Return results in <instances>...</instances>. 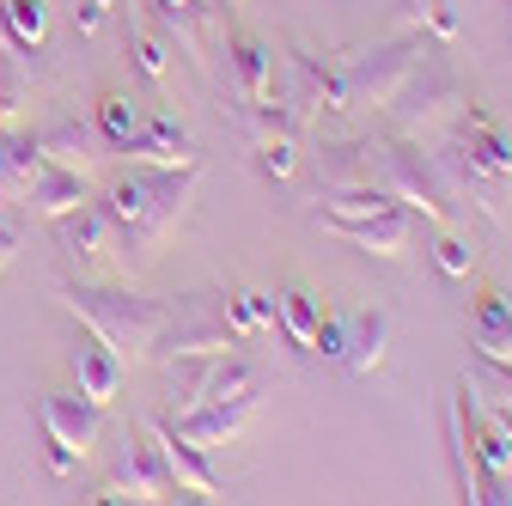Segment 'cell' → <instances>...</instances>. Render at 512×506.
I'll list each match as a JSON object with an SVG mask.
<instances>
[{
    "instance_id": "24",
    "label": "cell",
    "mask_w": 512,
    "mask_h": 506,
    "mask_svg": "<svg viewBox=\"0 0 512 506\" xmlns=\"http://www.w3.org/2000/svg\"><path fill=\"white\" fill-rule=\"evenodd\" d=\"M317 318H324V311H317V293H311L305 281H287V287L275 293V324H281V330L293 336V348H305V354H311Z\"/></svg>"
},
{
    "instance_id": "22",
    "label": "cell",
    "mask_w": 512,
    "mask_h": 506,
    "mask_svg": "<svg viewBox=\"0 0 512 506\" xmlns=\"http://www.w3.org/2000/svg\"><path fill=\"white\" fill-rule=\"evenodd\" d=\"M37 171H43V153H37V141H19L13 129L0 135V196H7L13 208H19V202L31 196Z\"/></svg>"
},
{
    "instance_id": "8",
    "label": "cell",
    "mask_w": 512,
    "mask_h": 506,
    "mask_svg": "<svg viewBox=\"0 0 512 506\" xmlns=\"http://www.w3.org/2000/svg\"><path fill=\"white\" fill-rule=\"evenodd\" d=\"M92 500H177V482L165 470V452H159V439L153 433H135L122 446L110 482H98Z\"/></svg>"
},
{
    "instance_id": "36",
    "label": "cell",
    "mask_w": 512,
    "mask_h": 506,
    "mask_svg": "<svg viewBox=\"0 0 512 506\" xmlns=\"http://www.w3.org/2000/svg\"><path fill=\"white\" fill-rule=\"evenodd\" d=\"M19 244H25V220H19L13 208H0V275L13 269V257H19Z\"/></svg>"
},
{
    "instance_id": "14",
    "label": "cell",
    "mask_w": 512,
    "mask_h": 506,
    "mask_svg": "<svg viewBox=\"0 0 512 506\" xmlns=\"http://www.w3.org/2000/svg\"><path fill=\"white\" fill-rule=\"evenodd\" d=\"M330 232L348 238L354 250H366V257H403V250H409V232H415V214H409L403 202H391V208L360 214V220H336Z\"/></svg>"
},
{
    "instance_id": "11",
    "label": "cell",
    "mask_w": 512,
    "mask_h": 506,
    "mask_svg": "<svg viewBox=\"0 0 512 506\" xmlns=\"http://www.w3.org/2000/svg\"><path fill=\"white\" fill-rule=\"evenodd\" d=\"M37 421H43V433L55 446H68L74 458H86L98 446V433H104V409L92 397H80V391H49L37 403Z\"/></svg>"
},
{
    "instance_id": "23",
    "label": "cell",
    "mask_w": 512,
    "mask_h": 506,
    "mask_svg": "<svg viewBox=\"0 0 512 506\" xmlns=\"http://www.w3.org/2000/svg\"><path fill=\"white\" fill-rule=\"evenodd\" d=\"M128 153H141L147 165H177V159H189V135H183V122L171 110H159V116L141 122V135L128 141Z\"/></svg>"
},
{
    "instance_id": "19",
    "label": "cell",
    "mask_w": 512,
    "mask_h": 506,
    "mask_svg": "<svg viewBox=\"0 0 512 506\" xmlns=\"http://www.w3.org/2000/svg\"><path fill=\"white\" fill-rule=\"evenodd\" d=\"M80 202H92V177L86 171H68V165H43L37 183H31V196L19 208H31L43 220H61V214H74Z\"/></svg>"
},
{
    "instance_id": "2",
    "label": "cell",
    "mask_w": 512,
    "mask_h": 506,
    "mask_svg": "<svg viewBox=\"0 0 512 506\" xmlns=\"http://www.w3.org/2000/svg\"><path fill=\"white\" fill-rule=\"evenodd\" d=\"M378 171H384V189H391L403 208H421L433 226H452L458 189H452V177L439 171V159H433L427 141H409V135L384 141V147H378Z\"/></svg>"
},
{
    "instance_id": "29",
    "label": "cell",
    "mask_w": 512,
    "mask_h": 506,
    "mask_svg": "<svg viewBox=\"0 0 512 506\" xmlns=\"http://www.w3.org/2000/svg\"><path fill=\"white\" fill-rule=\"evenodd\" d=\"M147 196H153V165H147V171H122V177L110 183L104 208L116 214V226H135V220L147 214Z\"/></svg>"
},
{
    "instance_id": "1",
    "label": "cell",
    "mask_w": 512,
    "mask_h": 506,
    "mask_svg": "<svg viewBox=\"0 0 512 506\" xmlns=\"http://www.w3.org/2000/svg\"><path fill=\"white\" fill-rule=\"evenodd\" d=\"M61 305H68L104 348H116V360L153 354L159 336H165V324H171V305L141 299V293H128V287H98V281H68V287H61Z\"/></svg>"
},
{
    "instance_id": "13",
    "label": "cell",
    "mask_w": 512,
    "mask_h": 506,
    "mask_svg": "<svg viewBox=\"0 0 512 506\" xmlns=\"http://www.w3.org/2000/svg\"><path fill=\"white\" fill-rule=\"evenodd\" d=\"M55 238L80 263H98V257H110V250H122V226H116V214L104 202H80L74 214H61L55 220Z\"/></svg>"
},
{
    "instance_id": "15",
    "label": "cell",
    "mask_w": 512,
    "mask_h": 506,
    "mask_svg": "<svg viewBox=\"0 0 512 506\" xmlns=\"http://www.w3.org/2000/svg\"><path fill=\"white\" fill-rule=\"evenodd\" d=\"M68 366H74V378H80V397H92L98 409H110V403L122 397V360H116V348H104L86 324H80V342H74Z\"/></svg>"
},
{
    "instance_id": "34",
    "label": "cell",
    "mask_w": 512,
    "mask_h": 506,
    "mask_svg": "<svg viewBox=\"0 0 512 506\" xmlns=\"http://www.w3.org/2000/svg\"><path fill=\"white\" fill-rule=\"evenodd\" d=\"M128 43H135V68H141V74H147V80L159 86V80H165V68H171V49H165V43H159L153 31H135Z\"/></svg>"
},
{
    "instance_id": "32",
    "label": "cell",
    "mask_w": 512,
    "mask_h": 506,
    "mask_svg": "<svg viewBox=\"0 0 512 506\" xmlns=\"http://www.w3.org/2000/svg\"><path fill=\"white\" fill-rule=\"evenodd\" d=\"M250 159H256V171H263L269 183H287V177L299 171V147H293V135H275V141H256V147H250Z\"/></svg>"
},
{
    "instance_id": "9",
    "label": "cell",
    "mask_w": 512,
    "mask_h": 506,
    "mask_svg": "<svg viewBox=\"0 0 512 506\" xmlns=\"http://www.w3.org/2000/svg\"><path fill=\"white\" fill-rule=\"evenodd\" d=\"M287 68H293V92H287V116L293 122H311V116H324V110H348V98H342V61H324L317 49H293Z\"/></svg>"
},
{
    "instance_id": "10",
    "label": "cell",
    "mask_w": 512,
    "mask_h": 506,
    "mask_svg": "<svg viewBox=\"0 0 512 506\" xmlns=\"http://www.w3.org/2000/svg\"><path fill=\"white\" fill-rule=\"evenodd\" d=\"M256 397H263V391H238V397H214V403H196V409L171 415V427L189 439V446L214 452V446H226V439H238V433L250 427V415H256Z\"/></svg>"
},
{
    "instance_id": "18",
    "label": "cell",
    "mask_w": 512,
    "mask_h": 506,
    "mask_svg": "<svg viewBox=\"0 0 512 506\" xmlns=\"http://www.w3.org/2000/svg\"><path fill=\"white\" fill-rule=\"evenodd\" d=\"M384 354H391V311H384V305L354 311V318H348L342 366H348V372H360V378H372V372L384 366Z\"/></svg>"
},
{
    "instance_id": "6",
    "label": "cell",
    "mask_w": 512,
    "mask_h": 506,
    "mask_svg": "<svg viewBox=\"0 0 512 506\" xmlns=\"http://www.w3.org/2000/svg\"><path fill=\"white\" fill-rule=\"evenodd\" d=\"M165 378H171V415L214 403V397H238V391H263L238 354H165Z\"/></svg>"
},
{
    "instance_id": "16",
    "label": "cell",
    "mask_w": 512,
    "mask_h": 506,
    "mask_svg": "<svg viewBox=\"0 0 512 506\" xmlns=\"http://www.w3.org/2000/svg\"><path fill=\"white\" fill-rule=\"evenodd\" d=\"M317 183H324V196H336V189H360V183H384L378 147L372 141H330L324 153H317Z\"/></svg>"
},
{
    "instance_id": "5",
    "label": "cell",
    "mask_w": 512,
    "mask_h": 506,
    "mask_svg": "<svg viewBox=\"0 0 512 506\" xmlns=\"http://www.w3.org/2000/svg\"><path fill=\"white\" fill-rule=\"evenodd\" d=\"M421 55H427V31H403L391 43H378L372 55H342V98H348V110L391 104V92L415 74Z\"/></svg>"
},
{
    "instance_id": "38",
    "label": "cell",
    "mask_w": 512,
    "mask_h": 506,
    "mask_svg": "<svg viewBox=\"0 0 512 506\" xmlns=\"http://www.w3.org/2000/svg\"><path fill=\"white\" fill-rule=\"evenodd\" d=\"M506 366H512V360H506Z\"/></svg>"
},
{
    "instance_id": "4",
    "label": "cell",
    "mask_w": 512,
    "mask_h": 506,
    "mask_svg": "<svg viewBox=\"0 0 512 506\" xmlns=\"http://www.w3.org/2000/svg\"><path fill=\"white\" fill-rule=\"evenodd\" d=\"M196 177L202 165L196 159H177V165H153V196H147V214L135 226H122V257H135V263H153L159 257V244L177 232L189 196H196Z\"/></svg>"
},
{
    "instance_id": "3",
    "label": "cell",
    "mask_w": 512,
    "mask_h": 506,
    "mask_svg": "<svg viewBox=\"0 0 512 506\" xmlns=\"http://www.w3.org/2000/svg\"><path fill=\"white\" fill-rule=\"evenodd\" d=\"M458 110H464V86L452 80L445 61H427V55L415 61V74L391 92V122L409 141H439L445 129H452Z\"/></svg>"
},
{
    "instance_id": "21",
    "label": "cell",
    "mask_w": 512,
    "mask_h": 506,
    "mask_svg": "<svg viewBox=\"0 0 512 506\" xmlns=\"http://www.w3.org/2000/svg\"><path fill=\"white\" fill-rule=\"evenodd\" d=\"M226 68H232V92H238L244 104H263V98H269V43L232 37V43H226Z\"/></svg>"
},
{
    "instance_id": "31",
    "label": "cell",
    "mask_w": 512,
    "mask_h": 506,
    "mask_svg": "<svg viewBox=\"0 0 512 506\" xmlns=\"http://www.w3.org/2000/svg\"><path fill=\"white\" fill-rule=\"evenodd\" d=\"M445 446H452V476H458V494L476 500V452H470V439L458 427V409L445 403Z\"/></svg>"
},
{
    "instance_id": "30",
    "label": "cell",
    "mask_w": 512,
    "mask_h": 506,
    "mask_svg": "<svg viewBox=\"0 0 512 506\" xmlns=\"http://www.w3.org/2000/svg\"><path fill=\"white\" fill-rule=\"evenodd\" d=\"M226 318H232L238 336H256L263 324H275V293H256V287L226 293Z\"/></svg>"
},
{
    "instance_id": "17",
    "label": "cell",
    "mask_w": 512,
    "mask_h": 506,
    "mask_svg": "<svg viewBox=\"0 0 512 506\" xmlns=\"http://www.w3.org/2000/svg\"><path fill=\"white\" fill-rule=\"evenodd\" d=\"M37 141V153H43V165H68V171H98V147H104V135L92 129V122H49L43 135H31Z\"/></svg>"
},
{
    "instance_id": "27",
    "label": "cell",
    "mask_w": 512,
    "mask_h": 506,
    "mask_svg": "<svg viewBox=\"0 0 512 506\" xmlns=\"http://www.w3.org/2000/svg\"><path fill=\"white\" fill-rule=\"evenodd\" d=\"M141 122H147L141 98H128V92H104V98H98V135H104L116 153H128V141L141 135Z\"/></svg>"
},
{
    "instance_id": "35",
    "label": "cell",
    "mask_w": 512,
    "mask_h": 506,
    "mask_svg": "<svg viewBox=\"0 0 512 506\" xmlns=\"http://www.w3.org/2000/svg\"><path fill=\"white\" fill-rule=\"evenodd\" d=\"M342 348H348V318H317L311 354H324V360H342Z\"/></svg>"
},
{
    "instance_id": "25",
    "label": "cell",
    "mask_w": 512,
    "mask_h": 506,
    "mask_svg": "<svg viewBox=\"0 0 512 506\" xmlns=\"http://www.w3.org/2000/svg\"><path fill=\"white\" fill-rule=\"evenodd\" d=\"M464 378H470L476 403H482V409L506 427V439H512V366H506V360H476Z\"/></svg>"
},
{
    "instance_id": "12",
    "label": "cell",
    "mask_w": 512,
    "mask_h": 506,
    "mask_svg": "<svg viewBox=\"0 0 512 506\" xmlns=\"http://www.w3.org/2000/svg\"><path fill=\"white\" fill-rule=\"evenodd\" d=\"M147 433L159 439L165 470H171V482H177V494H183V500H220V476L208 470V452H202V446H189V439L171 427V415H159Z\"/></svg>"
},
{
    "instance_id": "33",
    "label": "cell",
    "mask_w": 512,
    "mask_h": 506,
    "mask_svg": "<svg viewBox=\"0 0 512 506\" xmlns=\"http://www.w3.org/2000/svg\"><path fill=\"white\" fill-rule=\"evenodd\" d=\"M433 263H439V275L464 281V275L476 269V244H470V238H458L452 226H445V232H439V244H433Z\"/></svg>"
},
{
    "instance_id": "7",
    "label": "cell",
    "mask_w": 512,
    "mask_h": 506,
    "mask_svg": "<svg viewBox=\"0 0 512 506\" xmlns=\"http://www.w3.org/2000/svg\"><path fill=\"white\" fill-rule=\"evenodd\" d=\"M244 336L226 318V293H189L171 305V324L159 336L165 354H232Z\"/></svg>"
},
{
    "instance_id": "26",
    "label": "cell",
    "mask_w": 512,
    "mask_h": 506,
    "mask_svg": "<svg viewBox=\"0 0 512 506\" xmlns=\"http://www.w3.org/2000/svg\"><path fill=\"white\" fill-rule=\"evenodd\" d=\"M31 110V74L13 43H0V129H19Z\"/></svg>"
},
{
    "instance_id": "28",
    "label": "cell",
    "mask_w": 512,
    "mask_h": 506,
    "mask_svg": "<svg viewBox=\"0 0 512 506\" xmlns=\"http://www.w3.org/2000/svg\"><path fill=\"white\" fill-rule=\"evenodd\" d=\"M0 25H7L13 49H43V37H49V7H43V0H0Z\"/></svg>"
},
{
    "instance_id": "20",
    "label": "cell",
    "mask_w": 512,
    "mask_h": 506,
    "mask_svg": "<svg viewBox=\"0 0 512 506\" xmlns=\"http://www.w3.org/2000/svg\"><path fill=\"white\" fill-rule=\"evenodd\" d=\"M470 336H476V354L482 360H512V299L506 293H482L476 299Z\"/></svg>"
},
{
    "instance_id": "37",
    "label": "cell",
    "mask_w": 512,
    "mask_h": 506,
    "mask_svg": "<svg viewBox=\"0 0 512 506\" xmlns=\"http://www.w3.org/2000/svg\"><path fill=\"white\" fill-rule=\"evenodd\" d=\"M116 7H122V0H80V7H74V31H80V37H98Z\"/></svg>"
}]
</instances>
